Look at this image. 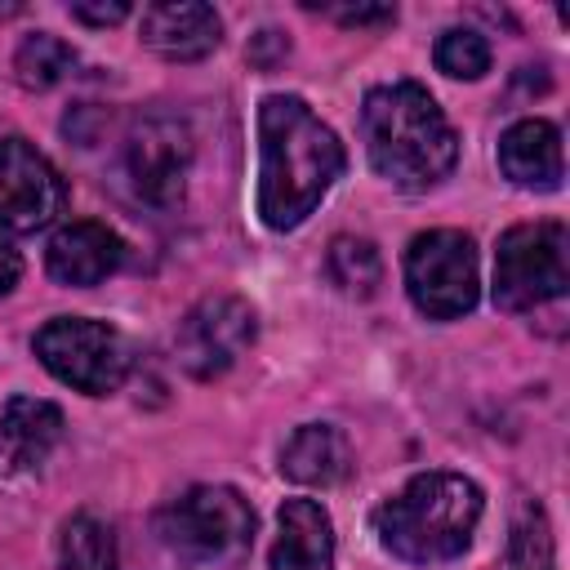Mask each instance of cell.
I'll return each mask as SVG.
<instances>
[{
	"label": "cell",
	"mask_w": 570,
	"mask_h": 570,
	"mask_svg": "<svg viewBox=\"0 0 570 570\" xmlns=\"http://www.w3.org/2000/svg\"><path fill=\"white\" fill-rule=\"evenodd\" d=\"M343 174V142L294 94L258 107V214L272 232L298 227Z\"/></svg>",
	"instance_id": "cell-1"
},
{
	"label": "cell",
	"mask_w": 570,
	"mask_h": 570,
	"mask_svg": "<svg viewBox=\"0 0 570 570\" xmlns=\"http://www.w3.org/2000/svg\"><path fill=\"white\" fill-rule=\"evenodd\" d=\"M361 134L370 165L401 191L436 187L459 156V138L436 98L414 80H392L365 94Z\"/></svg>",
	"instance_id": "cell-2"
},
{
	"label": "cell",
	"mask_w": 570,
	"mask_h": 570,
	"mask_svg": "<svg viewBox=\"0 0 570 570\" xmlns=\"http://www.w3.org/2000/svg\"><path fill=\"white\" fill-rule=\"evenodd\" d=\"M481 485L459 472H419L374 512L379 543L414 566L454 561L481 521Z\"/></svg>",
	"instance_id": "cell-3"
},
{
	"label": "cell",
	"mask_w": 570,
	"mask_h": 570,
	"mask_svg": "<svg viewBox=\"0 0 570 570\" xmlns=\"http://www.w3.org/2000/svg\"><path fill=\"white\" fill-rule=\"evenodd\" d=\"M254 508L232 485H191L160 508L156 534L187 566H236L254 548Z\"/></svg>",
	"instance_id": "cell-4"
},
{
	"label": "cell",
	"mask_w": 570,
	"mask_h": 570,
	"mask_svg": "<svg viewBox=\"0 0 570 570\" xmlns=\"http://www.w3.org/2000/svg\"><path fill=\"white\" fill-rule=\"evenodd\" d=\"M570 285V232L557 218L517 223L494 249V303L508 312H530L557 303Z\"/></svg>",
	"instance_id": "cell-5"
},
{
	"label": "cell",
	"mask_w": 570,
	"mask_h": 570,
	"mask_svg": "<svg viewBox=\"0 0 570 570\" xmlns=\"http://www.w3.org/2000/svg\"><path fill=\"white\" fill-rule=\"evenodd\" d=\"M36 356L53 379L89 396L116 392L129 374V343L120 338V330L89 316H53L49 325H40Z\"/></svg>",
	"instance_id": "cell-6"
},
{
	"label": "cell",
	"mask_w": 570,
	"mask_h": 570,
	"mask_svg": "<svg viewBox=\"0 0 570 570\" xmlns=\"http://www.w3.org/2000/svg\"><path fill=\"white\" fill-rule=\"evenodd\" d=\"M476 245L468 232H419L405 249V289L432 321H454L476 307Z\"/></svg>",
	"instance_id": "cell-7"
},
{
	"label": "cell",
	"mask_w": 570,
	"mask_h": 570,
	"mask_svg": "<svg viewBox=\"0 0 570 570\" xmlns=\"http://www.w3.org/2000/svg\"><path fill=\"white\" fill-rule=\"evenodd\" d=\"M191 151L196 147H191V129L183 116H169V111L138 116L125 142V169H129L138 200L156 209L178 205L187 169H191Z\"/></svg>",
	"instance_id": "cell-8"
},
{
	"label": "cell",
	"mask_w": 570,
	"mask_h": 570,
	"mask_svg": "<svg viewBox=\"0 0 570 570\" xmlns=\"http://www.w3.org/2000/svg\"><path fill=\"white\" fill-rule=\"evenodd\" d=\"M254 330H258V321H254V307L245 298H236V294L200 298L178 321V334H174L178 365L196 379H218L254 343Z\"/></svg>",
	"instance_id": "cell-9"
},
{
	"label": "cell",
	"mask_w": 570,
	"mask_h": 570,
	"mask_svg": "<svg viewBox=\"0 0 570 570\" xmlns=\"http://www.w3.org/2000/svg\"><path fill=\"white\" fill-rule=\"evenodd\" d=\"M62 200L58 169L27 138H0V227L40 232L62 214Z\"/></svg>",
	"instance_id": "cell-10"
},
{
	"label": "cell",
	"mask_w": 570,
	"mask_h": 570,
	"mask_svg": "<svg viewBox=\"0 0 570 570\" xmlns=\"http://www.w3.org/2000/svg\"><path fill=\"white\" fill-rule=\"evenodd\" d=\"M45 263H49V276L62 285H98L125 263V240L111 227L80 218L53 232Z\"/></svg>",
	"instance_id": "cell-11"
},
{
	"label": "cell",
	"mask_w": 570,
	"mask_h": 570,
	"mask_svg": "<svg viewBox=\"0 0 570 570\" xmlns=\"http://www.w3.org/2000/svg\"><path fill=\"white\" fill-rule=\"evenodd\" d=\"M62 441V410L40 396H13L0 410V472L18 476L40 468Z\"/></svg>",
	"instance_id": "cell-12"
},
{
	"label": "cell",
	"mask_w": 570,
	"mask_h": 570,
	"mask_svg": "<svg viewBox=\"0 0 570 570\" xmlns=\"http://www.w3.org/2000/svg\"><path fill=\"white\" fill-rule=\"evenodd\" d=\"M142 45L156 49L160 58L169 62H196L205 58L214 45H218V13L209 4H196V0H169V4H147L142 9Z\"/></svg>",
	"instance_id": "cell-13"
},
{
	"label": "cell",
	"mask_w": 570,
	"mask_h": 570,
	"mask_svg": "<svg viewBox=\"0 0 570 570\" xmlns=\"http://www.w3.org/2000/svg\"><path fill=\"white\" fill-rule=\"evenodd\" d=\"M272 570H334V525L321 503L312 499L281 503Z\"/></svg>",
	"instance_id": "cell-14"
},
{
	"label": "cell",
	"mask_w": 570,
	"mask_h": 570,
	"mask_svg": "<svg viewBox=\"0 0 570 570\" xmlns=\"http://www.w3.org/2000/svg\"><path fill=\"white\" fill-rule=\"evenodd\" d=\"M499 169L517 183V187H539V191H557L561 187V134L557 125L530 116L508 125V134L499 138Z\"/></svg>",
	"instance_id": "cell-15"
},
{
	"label": "cell",
	"mask_w": 570,
	"mask_h": 570,
	"mask_svg": "<svg viewBox=\"0 0 570 570\" xmlns=\"http://www.w3.org/2000/svg\"><path fill=\"white\" fill-rule=\"evenodd\" d=\"M281 472L298 485H334L347 472V436L334 423H303L285 450H281Z\"/></svg>",
	"instance_id": "cell-16"
},
{
	"label": "cell",
	"mask_w": 570,
	"mask_h": 570,
	"mask_svg": "<svg viewBox=\"0 0 570 570\" xmlns=\"http://www.w3.org/2000/svg\"><path fill=\"white\" fill-rule=\"evenodd\" d=\"M58 570H116V534L94 512H76L58 539Z\"/></svg>",
	"instance_id": "cell-17"
},
{
	"label": "cell",
	"mask_w": 570,
	"mask_h": 570,
	"mask_svg": "<svg viewBox=\"0 0 570 570\" xmlns=\"http://www.w3.org/2000/svg\"><path fill=\"white\" fill-rule=\"evenodd\" d=\"M76 67V49L49 31H36L18 45L13 53V71H18V85L27 89H53L58 80H67Z\"/></svg>",
	"instance_id": "cell-18"
},
{
	"label": "cell",
	"mask_w": 570,
	"mask_h": 570,
	"mask_svg": "<svg viewBox=\"0 0 570 570\" xmlns=\"http://www.w3.org/2000/svg\"><path fill=\"white\" fill-rule=\"evenodd\" d=\"M325 272L330 281L343 289V294H374V285L383 281V263H379V249L361 236H334L330 240V258H325Z\"/></svg>",
	"instance_id": "cell-19"
},
{
	"label": "cell",
	"mask_w": 570,
	"mask_h": 570,
	"mask_svg": "<svg viewBox=\"0 0 570 570\" xmlns=\"http://www.w3.org/2000/svg\"><path fill=\"white\" fill-rule=\"evenodd\" d=\"M432 58H436V71H445V76H454V80H476V76L490 71V45H485V36L472 31V27H450V31H441Z\"/></svg>",
	"instance_id": "cell-20"
},
{
	"label": "cell",
	"mask_w": 570,
	"mask_h": 570,
	"mask_svg": "<svg viewBox=\"0 0 570 570\" xmlns=\"http://www.w3.org/2000/svg\"><path fill=\"white\" fill-rule=\"evenodd\" d=\"M508 570H552V534H548V517L539 503H525L512 525Z\"/></svg>",
	"instance_id": "cell-21"
},
{
	"label": "cell",
	"mask_w": 570,
	"mask_h": 570,
	"mask_svg": "<svg viewBox=\"0 0 570 570\" xmlns=\"http://www.w3.org/2000/svg\"><path fill=\"white\" fill-rule=\"evenodd\" d=\"M307 9H321L325 18H334L343 27H374V22H392L396 18L392 4H321V0H307Z\"/></svg>",
	"instance_id": "cell-22"
},
{
	"label": "cell",
	"mask_w": 570,
	"mask_h": 570,
	"mask_svg": "<svg viewBox=\"0 0 570 570\" xmlns=\"http://www.w3.org/2000/svg\"><path fill=\"white\" fill-rule=\"evenodd\" d=\"M71 18L94 22V27H111V22L129 18V4L125 0H111V4H71Z\"/></svg>",
	"instance_id": "cell-23"
},
{
	"label": "cell",
	"mask_w": 570,
	"mask_h": 570,
	"mask_svg": "<svg viewBox=\"0 0 570 570\" xmlns=\"http://www.w3.org/2000/svg\"><path fill=\"white\" fill-rule=\"evenodd\" d=\"M285 36L281 31H258L254 36V45H249V62H258V67H272L276 58H285Z\"/></svg>",
	"instance_id": "cell-24"
},
{
	"label": "cell",
	"mask_w": 570,
	"mask_h": 570,
	"mask_svg": "<svg viewBox=\"0 0 570 570\" xmlns=\"http://www.w3.org/2000/svg\"><path fill=\"white\" fill-rule=\"evenodd\" d=\"M18 276H22V258L0 240V294H9L18 285Z\"/></svg>",
	"instance_id": "cell-25"
}]
</instances>
